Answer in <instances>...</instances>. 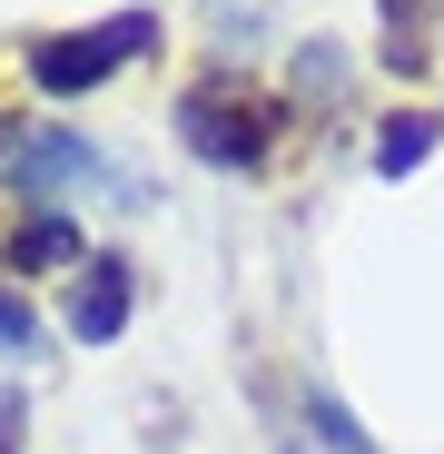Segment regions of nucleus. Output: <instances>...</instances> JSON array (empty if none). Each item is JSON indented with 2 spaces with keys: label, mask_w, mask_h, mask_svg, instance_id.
<instances>
[{
  "label": "nucleus",
  "mask_w": 444,
  "mask_h": 454,
  "mask_svg": "<svg viewBox=\"0 0 444 454\" xmlns=\"http://www.w3.org/2000/svg\"><path fill=\"white\" fill-rule=\"evenodd\" d=\"M178 138L198 148L207 168H267L277 148V99L257 80H238V69H207V80L178 90Z\"/></svg>",
  "instance_id": "f257e3e1"
},
{
  "label": "nucleus",
  "mask_w": 444,
  "mask_h": 454,
  "mask_svg": "<svg viewBox=\"0 0 444 454\" xmlns=\"http://www.w3.org/2000/svg\"><path fill=\"white\" fill-rule=\"evenodd\" d=\"M148 40H159L148 11H119V20H99V30H50V40H30V90H40V99H80V90L109 80L119 59H138Z\"/></svg>",
  "instance_id": "f03ea898"
},
{
  "label": "nucleus",
  "mask_w": 444,
  "mask_h": 454,
  "mask_svg": "<svg viewBox=\"0 0 444 454\" xmlns=\"http://www.w3.org/2000/svg\"><path fill=\"white\" fill-rule=\"evenodd\" d=\"M11 168H20V188H30V198H50V188H119V207H138V178H129V168H109L90 138H59V129H40Z\"/></svg>",
  "instance_id": "7ed1b4c3"
},
{
  "label": "nucleus",
  "mask_w": 444,
  "mask_h": 454,
  "mask_svg": "<svg viewBox=\"0 0 444 454\" xmlns=\"http://www.w3.org/2000/svg\"><path fill=\"white\" fill-rule=\"evenodd\" d=\"M129 296H138L129 267H119V257H90L80 286H69V336H80V346H109V336L129 326Z\"/></svg>",
  "instance_id": "20e7f679"
},
{
  "label": "nucleus",
  "mask_w": 444,
  "mask_h": 454,
  "mask_svg": "<svg viewBox=\"0 0 444 454\" xmlns=\"http://www.w3.org/2000/svg\"><path fill=\"white\" fill-rule=\"evenodd\" d=\"M434 138H444V119H434V109H395V119L376 129V178L425 168V159H434Z\"/></svg>",
  "instance_id": "39448f33"
},
{
  "label": "nucleus",
  "mask_w": 444,
  "mask_h": 454,
  "mask_svg": "<svg viewBox=\"0 0 444 454\" xmlns=\"http://www.w3.org/2000/svg\"><path fill=\"white\" fill-rule=\"evenodd\" d=\"M11 267H20V277H30V267H90V247H80L69 217H30L20 238H11Z\"/></svg>",
  "instance_id": "423d86ee"
},
{
  "label": "nucleus",
  "mask_w": 444,
  "mask_h": 454,
  "mask_svg": "<svg viewBox=\"0 0 444 454\" xmlns=\"http://www.w3.org/2000/svg\"><path fill=\"white\" fill-rule=\"evenodd\" d=\"M307 425H316L326 454H376V434H355V415H346L336 395H307Z\"/></svg>",
  "instance_id": "0eeeda50"
},
{
  "label": "nucleus",
  "mask_w": 444,
  "mask_h": 454,
  "mask_svg": "<svg viewBox=\"0 0 444 454\" xmlns=\"http://www.w3.org/2000/svg\"><path fill=\"white\" fill-rule=\"evenodd\" d=\"M0 346H11V356H30V346H40V317L20 307V296H0Z\"/></svg>",
  "instance_id": "6e6552de"
},
{
  "label": "nucleus",
  "mask_w": 444,
  "mask_h": 454,
  "mask_svg": "<svg viewBox=\"0 0 444 454\" xmlns=\"http://www.w3.org/2000/svg\"><path fill=\"white\" fill-rule=\"evenodd\" d=\"M11 425H20V395H0V454H20V434H11Z\"/></svg>",
  "instance_id": "1a4fd4ad"
}]
</instances>
